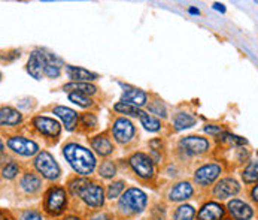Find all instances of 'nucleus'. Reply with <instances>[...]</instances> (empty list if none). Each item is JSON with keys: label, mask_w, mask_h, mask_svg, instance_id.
I'll return each mask as SVG.
<instances>
[{"label": "nucleus", "mask_w": 258, "mask_h": 220, "mask_svg": "<svg viewBox=\"0 0 258 220\" xmlns=\"http://www.w3.org/2000/svg\"><path fill=\"white\" fill-rule=\"evenodd\" d=\"M63 155L69 165L75 169L79 175H90L96 168V157L94 155L87 150L85 147L78 144H67L63 149Z\"/></svg>", "instance_id": "f257e3e1"}, {"label": "nucleus", "mask_w": 258, "mask_h": 220, "mask_svg": "<svg viewBox=\"0 0 258 220\" xmlns=\"http://www.w3.org/2000/svg\"><path fill=\"white\" fill-rule=\"evenodd\" d=\"M146 207V195L136 188L126 190V193L120 198V208L124 213H140Z\"/></svg>", "instance_id": "f03ea898"}, {"label": "nucleus", "mask_w": 258, "mask_h": 220, "mask_svg": "<svg viewBox=\"0 0 258 220\" xmlns=\"http://www.w3.org/2000/svg\"><path fill=\"white\" fill-rule=\"evenodd\" d=\"M34 166L47 180H57L60 177V166L48 152H41L36 156Z\"/></svg>", "instance_id": "7ed1b4c3"}, {"label": "nucleus", "mask_w": 258, "mask_h": 220, "mask_svg": "<svg viewBox=\"0 0 258 220\" xmlns=\"http://www.w3.org/2000/svg\"><path fill=\"white\" fill-rule=\"evenodd\" d=\"M67 204L66 190L63 188H51L45 196V210L51 216H58L63 213Z\"/></svg>", "instance_id": "20e7f679"}, {"label": "nucleus", "mask_w": 258, "mask_h": 220, "mask_svg": "<svg viewBox=\"0 0 258 220\" xmlns=\"http://www.w3.org/2000/svg\"><path fill=\"white\" fill-rule=\"evenodd\" d=\"M129 163L140 178L148 180L154 175V163L150 156H146L143 153H134L129 159Z\"/></svg>", "instance_id": "39448f33"}, {"label": "nucleus", "mask_w": 258, "mask_h": 220, "mask_svg": "<svg viewBox=\"0 0 258 220\" xmlns=\"http://www.w3.org/2000/svg\"><path fill=\"white\" fill-rule=\"evenodd\" d=\"M8 147L15 152L17 155H21V156H33L38 153L39 147L34 141L31 139H27V138H23V136H14L8 141Z\"/></svg>", "instance_id": "423d86ee"}, {"label": "nucleus", "mask_w": 258, "mask_h": 220, "mask_svg": "<svg viewBox=\"0 0 258 220\" xmlns=\"http://www.w3.org/2000/svg\"><path fill=\"white\" fill-rule=\"evenodd\" d=\"M79 196L87 205L94 207V208L102 207L104 202V192L99 185H96V183H88V185L81 190Z\"/></svg>", "instance_id": "0eeeda50"}, {"label": "nucleus", "mask_w": 258, "mask_h": 220, "mask_svg": "<svg viewBox=\"0 0 258 220\" xmlns=\"http://www.w3.org/2000/svg\"><path fill=\"white\" fill-rule=\"evenodd\" d=\"M112 133H114V138L121 142V144H126L129 142L133 135H134V126L130 120L124 119V117H120L114 122V126H112Z\"/></svg>", "instance_id": "6e6552de"}, {"label": "nucleus", "mask_w": 258, "mask_h": 220, "mask_svg": "<svg viewBox=\"0 0 258 220\" xmlns=\"http://www.w3.org/2000/svg\"><path fill=\"white\" fill-rule=\"evenodd\" d=\"M219 174H221V166L216 163H209L196 171L194 180L200 186H207V185H212V183L219 177Z\"/></svg>", "instance_id": "1a4fd4ad"}, {"label": "nucleus", "mask_w": 258, "mask_h": 220, "mask_svg": "<svg viewBox=\"0 0 258 220\" xmlns=\"http://www.w3.org/2000/svg\"><path fill=\"white\" fill-rule=\"evenodd\" d=\"M179 145L190 155H202L209 149V141L202 136H187L181 139Z\"/></svg>", "instance_id": "9d476101"}, {"label": "nucleus", "mask_w": 258, "mask_h": 220, "mask_svg": "<svg viewBox=\"0 0 258 220\" xmlns=\"http://www.w3.org/2000/svg\"><path fill=\"white\" fill-rule=\"evenodd\" d=\"M239 190H240V186H239V183L234 178H224L215 186L213 195L216 198H221V199H227L230 196L237 195Z\"/></svg>", "instance_id": "9b49d317"}, {"label": "nucleus", "mask_w": 258, "mask_h": 220, "mask_svg": "<svg viewBox=\"0 0 258 220\" xmlns=\"http://www.w3.org/2000/svg\"><path fill=\"white\" fill-rule=\"evenodd\" d=\"M45 70V53L33 51L27 62V72L36 80L42 78V73Z\"/></svg>", "instance_id": "f8f14e48"}, {"label": "nucleus", "mask_w": 258, "mask_h": 220, "mask_svg": "<svg viewBox=\"0 0 258 220\" xmlns=\"http://www.w3.org/2000/svg\"><path fill=\"white\" fill-rule=\"evenodd\" d=\"M33 125L42 135H47V136H51V138L58 136L60 130H61L58 122H55L54 119H50V117H36L33 120Z\"/></svg>", "instance_id": "ddd939ff"}, {"label": "nucleus", "mask_w": 258, "mask_h": 220, "mask_svg": "<svg viewBox=\"0 0 258 220\" xmlns=\"http://www.w3.org/2000/svg\"><path fill=\"white\" fill-rule=\"evenodd\" d=\"M223 217H224V208L218 202H206L197 214L199 220H221Z\"/></svg>", "instance_id": "4468645a"}, {"label": "nucleus", "mask_w": 258, "mask_h": 220, "mask_svg": "<svg viewBox=\"0 0 258 220\" xmlns=\"http://www.w3.org/2000/svg\"><path fill=\"white\" fill-rule=\"evenodd\" d=\"M229 211L236 220H249L252 217V214H254L252 208L246 202H243L240 199L230 201L229 202Z\"/></svg>", "instance_id": "2eb2a0df"}, {"label": "nucleus", "mask_w": 258, "mask_h": 220, "mask_svg": "<svg viewBox=\"0 0 258 220\" xmlns=\"http://www.w3.org/2000/svg\"><path fill=\"white\" fill-rule=\"evenodd\" d=\"M193 193H194V189L190 183L181 181L176 186H173V189L169 192V199L173 202H181V201H185V199L191 198Z\"/></svg>", "instance_id": "dca6fc26"}, {"label": "nucleus", "mask_w": 258, "mask_h": 220, "mask_svg": "<svg viewBox=\"0 0 258 220\" xmlns=\"http://www.w3.org/2000/svg\"><path fill=\"white\" fill-rule=\"evenodd\" d=\"M66 72L69 78L73 80V83H90L97 78L96 73L78 66H66Z\"/></svg>", "instance_id": "f3484780"}, {"label": "nucleus", "mask_w": 258, "mask_h": 220, "mask_svg": "<svg viewBox=\"0 0 258 220\" xmlns=\"http://www.w3.org/2000/svg\"><path fill=\"white\" fill-rule=\"evenodd\" d=\"M54 114L61 119V122L64 123L67 130L75 129L77 122H78V114L73 111V109H70L67 106H55L54 108Z\"/></svg>", "instance_id": "a211bd4d"}, {"label": "nucleus", "mask_w": 258, "mask_h": 220, "mask_svg": "<svg viewBox=\"0 0 258 220\" xmlns=\"http://www.w3.org/2000/svg\"><path fill=\"white\" fill-rule=\"evenodd\" d=\"M121 102H126V103H130L133 106H143L146 103V93L142 92V90H137V89H130V90H126L123 93V97H121Z\"/></svg>", "instance_id": "6ab92c4d"}, {"label": "nucleus", "mask_w": 258, "mask_h": 220, "mask_svg": "<svg viewBox=\"0 0 258 220\" xmlns=\"http://www.w3.org/2000/svg\"><path fill=\"white\" fill-rule=\"evenodd\" d=\"M21 114L14 108L3 106L2 111H0V123L2 126H15L21 122Z\"/></svg>", "instance_id": "aec40b11"}, {"label": "nucleus", "mask_w": 258, "mask_h": 220, "mask_svg": "<svg viewBox=\"0 0 258 220\" xmlns=\"http://www.w3.org/2000/svg\"><path fill=\"white\" fill-rule=\"evenodd\" d=\"M91 147L93 150H96L97 155L100 156H109L114 152V147L110 144V141L106 136H96L91 139Z\"/></svg>", "instance_id": "412c9836"}, {"label": "nucleus", "mask_w": 258, "mask_h": 220, "mask_svg": "<svg viewBox=\"0 0 258 220\" xmlns=\"http://www.w3.org/2000/svg\"><path fill=\"white\" fill-rule=\"evenodd\" d=\"M60 64L61 60L54 54H45V70L44 73L50 78H57L60 75Z\"/></svg>", "instance_id": "4be33fe9"}, {"label": "nucleus", "mask_w": 258, "mask_h": 220, "mask_svg": "<svg viewBox=\"0 0 258 220\" xmlns=\"http://www.w3.org/2000/svg\"><path fill=\"white\" fill-rule=\"evenodd\" d=\"M21 188L24 192L27 193H34L41 189V178L36 175V174H26L23 178H21Z\"/></svg>", "instance_id": "5701e85b"}, {"label": "nucleus", "mask_w": 258, "mask_h": 220, "mask_svg": "<svg viewBox=\"0 0 258 220\" xmlns=\"http://www.w3.org/2000/svg\"><path fill=\"white\" fill-rule=\"evenodd\" d=\"M194 125H196V119H194L193 116L187 114V113H179V114L175 117V120H173V126H175L176 130L188 129V127L194 126Z\"/></svg>", "instance_id": "b1692460"}, {"label": "nucleus", "mask_w": 258, "mask_h": 220, "mask_svg": "<svg viewBox=\"0 0 258 220\" xmlns=\"http://www.w3.org/2000/svg\"><path fill=\"white\" fill-rule=\"evenodd\" d=\"M63 89L64 90H75V92L84 93V94H94L97 92L96 86H93L90 83H69Z\"/></svg>", "instance_id": "393cba45"}, {"label": "nucleus", "mask_w": 258, "mask_h": 220, "mask_svg": "<svg viewBox=\"0 0 258 220\" xmlns=\"http://www.w3.org/2000/svg\"><path fill=\"white\" fill-rule=\"evenodd\" d=\"M139 119H140L142 126H143L146 130H150V132H157V130H160V127H161V125H160V122H158L157 119H154L153 116L146 114V113H143V111L140 113Z\"/></svg>", "instance_id": "a878e982"}, {"label": "nucleus", "mask_w": 258, "mask_h": 220, "mask_svg": "<svg viewBox=\"0 0 258 220\" xmlns=\"http://www.w3.org/2000/svg\"><path fill=\"white\" fill-rule=\"evenodd\" d=\"M245 183H255L258 180V159L257 160H252L243 171L242 174Z\"/></svg>", "instance_id": "bb28decb"}, {"label": "nucleus", "mask_w": 258, "mask_h": 220, "mask_svg": "<svg viewBox=\"0 0 258 220\" xmlns=\"http://www.w3.org/2000/svg\"><path fill=\"white\" fill-rule=\"evenodd\" d=\"M117 172L115 163L112 160H104L100 166H99V175L103 178H112Z\"/></svg>", "instance_id": "cd10ccee"}, {"label": "nucleus", "mask_w": 258, "mask_h": 220, "mask_svg": "<svg viewBox=\"0 0 258 220\" xmlns=\"http://www.w3.org/2000/svg\"><path fill=\"white\" fill-rule=\"evenodd\" d=\"M114 109H115V111H118V113L129 114V116H140V113H142L137 106H133V105L126 103V102H118V103H115Z\"/></svg>", "instance_id": "c85d7f7f"}, {"label": "nucleus", "mask_w": 258, "mask_h": 220, "mask_svg": "<svg viewBox=\"0 0 258 220\" xmlns=\"http://www.w3.org/2000/svg\"><path fill=\"white\" fill-rule=\"evenodd\" d=\"M194 208L191 205H181L175 213V220H193Z\"/></svg>", "instance_id": "c756f323"}, {"label": "nucleus", "mask_w": 258, "mask_h": 220, "mask_svg": "<svg viewBox=\"0 0 258 220\" xmlns=\"http://www.w3.org/2000/svg\"><path fill=\"white\" fill-rule=\"evenodd\" d=\"M69 100H72L73 103H77V105H79V106H84V108H87V106H90V105L93 103V100H91L87 94L78 93V92H72V93L69 94Z\"/></svg>", "instance_id": "7c9ffc66"}, {"label": "nucleus", "mask_w": 258, "mask_h": 220, "mask_svg": "<svg viewBox=\"0 0 258 220\" xmlns=\"http://www.w3.org/2000/svg\"><path fill=\"white\" fill-rule=\"evenodd\" d=\"M123 190H124V181H114L112 185H109L107 188V198L115 199L121 195Z\"/></svg>", "instance_id": "2f4dec72"}, {"label": "nucleus", "mask_w": 258, "mask_h": 220, "mask_svg": "<svg viewBox=\"0 0 258 220\" xmlns=\"http://www.w3.org/2000/svg\"><path fill=\"white\" fill-rule=\"evenodd\" d=\"M88 185V183L84 180V178H75L73 181H70V185H69V189H70V193L72 195H79L81 190Z\"/></svg>", "instance_id": "473e14b6"}, {"label": "nucleus", "mask_w": 258, "mask_h": 220, "mask_svg": "<svg viewBox=\"0 0 258 220\" xmlns=\"http://www.w3.org/2000/svg\"><path fill=\"white\" fill-rule=\"evenodd\" d=\"M2 174H3V177L5 178H8V180H11V178H14L17 174H18V165L17 163H8L5 168H3V171H2Z\"/></svg>", "instance_id": "72a5a7b5"}, {"label": "nucleus", "mask_w": 258, "mask_h": 220, "mask_svg": "<svg viewBox=\"0 0 258 220\" xmlns=\"http://www.w3.org/2000/svg\"><path fill=\"white\" fill-rule=\"evenodd\" d=\"M223 141H229V142L236 144V145H243V144H246V139H245V138L236 136V135H232V133H223Z\"/></svg>", "instance_id": "f704fd0d"}, {"label": "nucleus", "mask_w": 258, "mask_h": 220, "mask_svg": "<svg viewBox=\"0 0 258 220\" xmlns=\"http://www.w3.org/2000/svg\"><path fill=\"white\" fill-rule=\"evenodd\" d=\"M150 111L160 116V117H166V108L161 102H154L151 106H150Z\"/></svg>", "instance_id": "c9c22d12"}, {"label": "nucleus", "mask_w": 258, "mask_h": 220, "mask_svg": "<svg viewBox=\"0 0 258 220\" xmlns=\"http://www.w3.org/2000/svg\"><path fill=\"white\" fill-rule=\"evenodd\" d=\"M21 220H42V216H41V213H38V211L28 210V211H24V213H23Z\"/></svg>", "instance_id": "e433bc0d"}, {"label": "nucleus", "mask_w": 258, "mask_h": 220, "mask_svg": "<svg viewBox=\"0 0 258 220\" xmlns=\"http://www.w3.org/2000/svg\"><path fill=\"white\" fill-rule=\"evenodd\" d=\"M81 122H82L84 126H88V127H94V126L97 125V119H96V116H93V114H84V116L81 117Z\"/></svg>", "instance_id": "4c0bfd02"}, {"label": "nucleus", "mask_w": 258, "mask_h": 220, "mask_svg": "<svg viewBox=\"0 0 258 220\" xmlns=\"http://www.w3.org/2000/svg\"><path fill=\"white\" fill-rule=\"evenodd\" d=\"M205 132L206 133H210V135H216V133H223V130H221L219 126H213V125H209L205 127Z\"/></svg>", "instance_id": "58836bf2"}, {"label": "nucleus", "mask_w": 258, "mask_h": 220, "mask_svg": "<svg viewBox=\"0 0 258 220\" xmlns=\"http://www.w3.org/2000/svg\"><path fill=\"white\" fill-rule=\"evenodd\" d=\"M91 220H109V217H107L106 214H102V213H99V214L93 216V217H91Z\"/></svg>", "instance_id": "ea45409f"}, {"label": "nucleus", "mask_w": 258, "mask_h": 220, "mask_svg": "<svg viewBox=\"0 0 258 220\" xmlns=\"http://www.w3.org/2000/svg\"><path fill=\"white\" fill-rule=\"evenodd\" d=\"M251 196H252V199L255 201V202H258V185L252 189V192H251Z\"/></svg>", "instance_id": "a19ab883"}, {"label": "nucleus", "mask_w": 258, "mask_h": 220, "mask_svg": "<svg viewBox=\"0 0 258 220\" xmlns=\"http://www.w3.org/2000/svg\"><path fill=\"white\" fill-rule=\"evenodd\" d=\"M213 9L221 11V12H226V6H224L223 3H215V5H213Z\"/></svg>", "instance_id": "79ce46f5"}, {"label": "nucleus", "mask_w": 258, "mask_h": 220, "mask_svg": "<svg viewBox=\"0 0 258 220\" xmlns=\"http://www.w3.org/2000/svg\"><path fill=\"white\" fill-rule=\"evenodd\" d=\"M188 11H190V14H194V15H199V14H200L199 9H196V8H190Z\"/></svg>", "instance_id": "37998d69"}, {"label": "nucleus", "mask_w": 258, "mask_h": 220, "mask_svg": "<svg viewBox=\"0 0 258 220\" xmlns=\"http://www.w3.org/2000/svg\"><path fill=\"white\" fill-rule=\"evenodd\" d=\"M64 220H81L79 217H77V216H67Z\"/></svg>", "instance_id": "c03bdc74"}, {"label": "nucleus", "mask_w": 258, "mask_h": 220, "mask_svg": "<svg viewBox=\"0 0 258 220\" xmlns=\"http://www.w3.org/2000/svg\"><path fill=\"white\" fill-rule=\"evenodd\" d=\"M2 220H8V219H5V217H2Z\"/></svg>", "instance_id": "a18cd8bd"}]
</instances>
